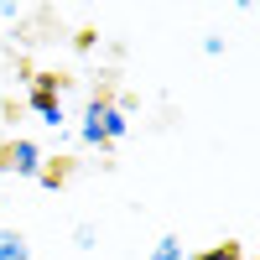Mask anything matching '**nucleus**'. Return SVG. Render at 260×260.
<instances>
[{
    "label": "nucleus",
    "instance_id": "obj_3",
    "mask_svg": "<svg viewBox=\"0 0 260 260\" xmlns=\"http://www.w3.org/2000/svg\"><path fill=\"white\" fill-rule=\"evenodd\" d=\"M0 260H26V240L21 234H0Z\"/></svg>",
    "mask_w": 260,
    "mask_h": 260
},
{
    "label": "nucleus",
    "instance_id": "obj_2",
    "mask_svg": "<svg viewBox=\"0 0 260 260\" xmlns=\"http://www.w3.org/2000/svg\"><path fill=\"white\" fill-rule=\"evenodd\" d=\"M0 167H16V172H37V146H26V141H16V146H6L0 151Z\"/></svg>",
    "mask_w": 260,
    "mask_h": 260
},
{
    "label": "nucleus",
    "instance_id": "obj_4",
    "mask_svg": "<svg viewBox=\"0 0 260 260\" xmlns=\"http://www.w3.org/2000/svg\"><path fill=\"white\" fill-rule=\"evenodd\" d=\"M245 250L234 245V240H224V245H213V250H203V255H192V260H240Z\"/></svg>",
    "mask_w": 260,
    "mask_h": 260
},
{
    "label": "nucleus",
    "instance_id": "obj_6",
    "mask_svg": "<svg viewBox=\"0 0 260 260\" xmlns=\"http://www.w3.org/2000/svg\"><path fill=\"white\" fill-rule=\"evenodd\" d=\"M240 260H250V255H240Z\"/></svg>",
    "mask_w": 260,
    "mask_h": 260
},
{
    "label": "nucleus",
    "instance_id": "obj_1",
    "mask_svg": "<svg viewBox=\"0 0 260 260\" xmlns=\"http://www.w3.org/2000/svg\"><path fill=\"white\" fill-rule=\"evenodd\" d=\"M120 130H125V120L110 110V104H94V110H89V125H83V136H89V141H115Z\"/></svg>",
    "mask_w": 260,
    "mask_h": 260
},
{
    "label": "nucleus",
    "instance_id": "obj_5",
    "mask_svg": "<svg viewBox=\"0 0 260 260\" xmlns=\"http://www.w3.org/2000/svg\"><path fill=\"white\" fill-rule=\"evenodd\" d=\"M156 260H182V250L172 245V240H161V250H156Z\"/></svg>",
    "mask_w": 260,
    "mask_h": 260
}]
</instances>
